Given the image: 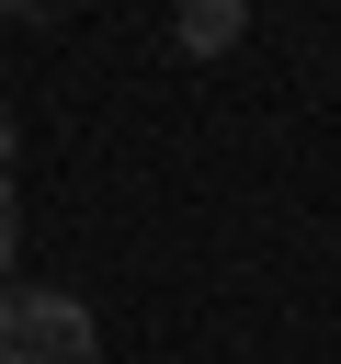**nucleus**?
Returning <instances> with one entry per match:
<instances>
[{
    "mask_svg": "<svg viewBox=\"0 0 341 364\" xmlns=\"http://www.w3.org/2000/svg\"><path fill=\"white\" fill-rule=\"evenodd\" d=\"M239 23H250V0H182V11H170V34H182L193 57H227Z\"/></svg>",
    "mask_w": 341,
    "mask_h": 364,
    "instance_id": "nucleus-2",
    "label": "nucleus"
},
{
    "mask_svg": "<svg viewBox=\"0 0 341 364\" xmlns=\"http://www.w3.org/2000/svg\"><path fill=\"white\" fill-rule=\"evenodd\" d=\"M11 250H23V193L0 182V273H11Z\"/></svg>",
    "mask_w": 341,
    "mask_h": 364,
    "instance_id": "nucleus-3",
    "label": "nucleus"
},
{
    "mask_svg": "<svg viewBox=\"0 0 341 364\" xmlns=\"http://www.w3.org/2000/svg\"><path fill=\"white\" fill-rule=\"evenodd\" d=\"M0 353L11 364H102V330L80 296H0Z\"/></svg>",
    "mask_w": 341,
    "mask_h": 364,
    "instance_id": "nucleus-1",
    "label": "nucleus"
}]
</instances>
